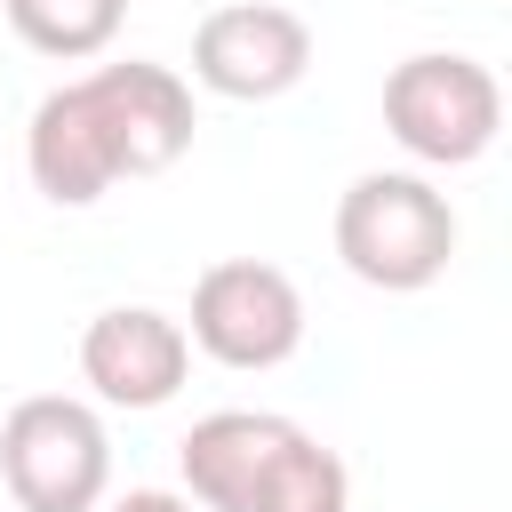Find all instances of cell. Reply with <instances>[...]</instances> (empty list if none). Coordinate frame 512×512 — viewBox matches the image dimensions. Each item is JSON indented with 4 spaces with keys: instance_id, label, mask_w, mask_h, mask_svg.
Segmentation results:
<instances>
[{
    "instance_id": "277c9868",
    "label": "cell",
    "mask_w": 512,
    "mask_h": 512,
    "mask_svg": "<svg viewBox=\"0 0 512 512\" xmlns=\"http://www.w3.org/2000/svg\"><path fill=\"white\" fill-rule=\"evenodd\" d=\"M184 336H192V352H208L216 368H240V376L280 368V360H296V344H304V288H296L280 264H264V256H224V264H208V272L192 280Z\"/></svg>"
},
{
    "instance_id": "7a4b0ae2",
    "label": "cell",
    "mask_w": 512,
    "mask_h": 512,
    "mask_svg": "<svg viewBox=\"0 0 512 512\" xmlns=\"http://www.w3.org/2000/svg\"><path fill=\"white\" fill-rule=\"evenodd\" d=\"M384 128L424 168H472L504 128V88L480 56L424 48L384 72Z\"/></svg>"
},
{
    "instance_id": "52a82bcc",
    "label": "cell",
    "mask_w": 512,
    "mask_h": 512,
    "mask_svg": "<svg viewBox=\"0 0 512 512\" xmlns=\"http://www.w3.org/2000/svg\"><path fill=\"white\" fill-rule=\"evenodd\" d=\"M80 376L104 408H168L192 376V336L152 304H104L80 328Z\"/></svg>"
},
{
    "instance_id": "3957f363",
    "label": "cell",
    "mask_w": 512,
    "mask_h": 512,
    "mask_svg": "<svg viewBox=\"0 0 512 512\" xmlns=\"http://www.w3.org/2000/svg\"><path fill=\"white\" fill-rule=\"evenodd\" d=\"M0 480L16 512H96L112 488V432L72 392H32L0 424Z\"/></svg>"
},
{
    "instance_id": "8fae6325",
    "label": "cell",
    "mask_w": 512,
    "mask_h": 512,
    "mask_svg": "<svg viewBox=\"0 0 512 512\" xmlns=\"http://www.w3.org/2000/svg\"><path fill=\"white\" fill-rule=\"evenodd\" d=\"M8 8V32L32 48V56H56V64H88L112 48L128 0H0Z\"/></svg>"
},
{
    "instance_id": "30bf717a",
    "label": "cell",
    "mask_w": 512,
    "mask_h": 512,
    "mask_svg": "<svg viewBox=\"0 0 512 512\" xmlns=\"http://www.w3.org/2000/svg\"><path fill=\"white\" fill-rule=\"evenodd\" d=\"M248 512H352V472L336 448H320L304 424L280 440V456L264 464Z\"/></svg>"
},
{
    "instance_id": "7c38bea8",
    "label": "cell",
    "mask_w": 512,
    "mask_h": 512,
    "mask_svg": "<svg viewBox=\"0 0 512 512\" xmlns=\"http://www.w3.org/2000/svg\"><path fill=\"white\" fill-rule=\"evenodd\" d=\"M112 512H200V504H192L184 488H128Z\"/></svg>"
},
{
    "instance_id": "9c48e42d",
    "label": "cell",
    "mask_w": 512,
    "mask_h": 512,
    "mask_svg": "<svg viewBox=\"0 0 512 512\" xmlns=\"http://www.w3.org/2000/svg\"><path fill=\"white\" fill-rule=\"evenodd\" d=\"M24 168H32L40 200H56V208H96V200L120 184V176H112V160H104L96 120H88L80 80H64V88H48V96L32 104V128H24Z\"/></svg>"
},
{
    "instance_id": "5b68a950",
    "label": "cell",
    "mask_w": 512,
    "mask_h": 512,
    "mask_svg": "<svg viewBox=\"0 0 512 512\" xmlns=\"http://www.w3.org/2000/svg\"><path fill=\"white\" fill-rule=\"evenodd\" d=\"M312 72V24L280 0H224L192 32V80L232 104H272Z\"/></svg>"
},
{
    "instance_id": "ba28073f",
    "label": "cell",
    "mask_w": 512,
    "mask_h": 512,
    "mask_svg": "<svg viewBox=\"0 0 512 512\" xmlns=\"http://www.w3.org/2000/svg\"><path fill=\"white\" fill-rule=\"evenodd\" d=\"M296 432V416H272V408H216L200 416L184 440H176V464H184V496L200 512H248L264 464L280 456V440Z\"/></svg>"
},
{
    "instance_id": "6da1fadb",
    "label": "cell",
    "mask_w": 512,
    "mask_h": 512,
    "mask_svg": "<svg viewBox=\"0 0 512 512\" xmlns=\"http://www.w3.org/2000/svg\"><path fill=\"white\" fill-rule=\"evenodd\" d=\"M336 256L360 288L416 296L448 272L456 256V208L432 176L416 168H368L336 200Z\"/></svg>"
},
{
    "instance_id": "8992f818",
    "label": "cell",
    "mask_w": 512,
    "mask_h": 512,
    "mask_svg": "<svg viewBox=\"0 0 512 512\" xmlns=\"http://www.w3.org/2000/svg\"><path fill=\"white\" fill-rule=\"evenodd\" d=\"M80 96H88V120H96V136H104L112 176H160V168H176V160L192 152V128H200V120H192L184 72L128 56V64L80 72Z\"/></svg>"
}]
</instances>
